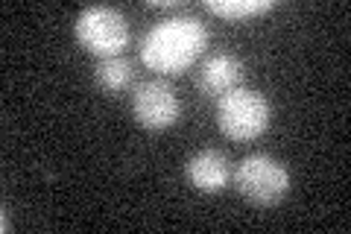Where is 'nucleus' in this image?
<instances>
[{"instance_id": "f03ea898", "label": "nucleus", "mask_w": 351, "mask_h": 234, "mask_svg": "<svg viewBox=\"0 0 351 234\" xmlns=\"http://www.w3.org/2000/svg\"><path fill=\"white\" fill-rule=\"evenodd\" d=\"M272 117L269 100L255 88L237 85L217 100V126L232 141H252L267 132Z\"/></svg>"}, {"instance_id": "423d86ee", "label": "nucleus", "mask_w": 351, "mask_h": 234, "mask_svg": "<svg viewBox=\"0 0 351 234\" xmlns=\"http://www.w3.org/2000/svg\"><path fill=\"white\" fill-rule=\"evenodd\" d=\"M184 176L199 194H219L232 179V167H228L226 152L219 150H199L193 152L184 164Z\"/></svg>"}, {"instance_id": "6e6552de", "label": "nucleus", "mask_w": 351, "mask_h": 234, "mask_svg": "<svg viewBox=\"0 0 351 234\" xmlns=\"http://www.w3.org/2000/svg\"><path fill=\"white\" fill-rule=\"evenodd\" d=\"M94 80H97V85H100L103 91L120 94V91H126V88L132 85V80H135V65H132V59H126L123 53L108 56V59L97 62Z\"/></svg>"}, {"instance_id": "7ed1b4c3", "label": "nucleus", "mask_w": 351, "mask_h": 234, "mask_svg": "<svg viewBox=\"0 0 351 234\" xmlns=\"http://www.w3.org/2000/svg\"><path fill=\"white\" fill-rule=\"evenodd\" d=\"M234 185L240 196H246L252 205H278L290 191V170L269 152L246 155L234 170Z\"/></svg>"}, {"instance_id": "20e7f679", "label": "nucleus", "mask_w": 351, "mask_h": 234, "mask_svg": "<svg viewBox=\"0 0 351 234\" xmlns=\"http://www.w3.org/2000/svg\"><path fill=\"white\" fill-rule=\"evenodd\" d=\"M76 38L88 53L100 56V59L120 56L129 44L126 18L114 6H88L76 18Z\"/></svg>"}, {"instance_id": "0eeeda50", "label": "nucleus", "mask_w": 351, "mask_h": 234, "mask_svg": "<svg viewBox=\"0 0 351 234\" xmlns=\"http://www.w3.org/2000/svg\"><path fill=\"white\" fill-rule=\"evenodd\" d=\"M240 80H243V62L232 53H214L202 62L196 85H199V91L205 97L219 100L223 94L232 91V88H237Z\"/></svg>"}, {"instance_id": "1a4fd4ad", "label": "nucleus", "mask_w": 351, "mask_h": 234, "mask_svg": "<svg viewBox=\"0 0 351 234\" xmlns=\"http://www.w3.org/2000/svg\"><path fill=\"white\" fill-rule=\"evenodd\" d=\"M276 6L272 0H208L205 9L214 15H223L228 21H240V18H255L263 15Z\"/></svg>"}, {"instance_id": "39448f33", "label": "nucleus", "mask_w": 351, "mask_h": 234, "mask_svg": "<svg viewBox=\"0 0 351 234\" xmlns=\"http://www.w3.org/2000/svg\"><path fill=\"white\" fill-rule=\"evenodd\" d=\"M132 115L144 129H167L182 115V103L167 80H147L132 91Z\"/></svg>"}, {"instance_id": "f257e3e1", "label": "nucleus", "mask_w": 351, "mask_h": 234, "mask_svg": "<svg viewBox=\"0 0 351 234\" xmlns=\"http://www.w3.org/2000/svg\"><path fill=\"white\" fill-rule=\"evenodd\" d=\"M205 41H208V30L202 21L191 15H173L158 21L144 36L141 59H144L147 68L158 73H182L202 53Z\"/></svg>"}]
</instances>
